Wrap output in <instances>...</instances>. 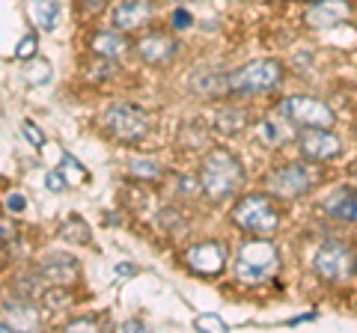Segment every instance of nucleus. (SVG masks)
<instances>
[{
    "label": "nucleus",
    "mask_w": 357,
    "mask_h": 333,
    "mask_svg": "<svg viewBox=\"0 0 357 333\" xmlns=\"http://www.w3.org/2000/svg\"><path fill=\"white\" fill-rule=\"evenodd\" d=\"M6 208H9V212H24V208H27V199L21 196V194H9V196H6Z\"/></svg>",
    "instance_id": "obj_31"
},
{
    "label": "nucleus",
    "mask_w": 357,
    "mask_h": 333,
    "mask_svg": "<svg viewBox=\"0 0 357 333\" xmlns=\"http://www.w3.org/2000/svg\"><path fill=\"white\" fill-rule=\"evenodd\" d=\"M30 15L36 21V27L51 33L60 24V0H30Z\"/></svg>",
    "instance_id": "obj_16"
},
{
    "label": "nucleus",
    "mask_w": 357,
    "mask_h": 333,
    "mask_svg": "<svg viewBox=\"0 0 357 333\" xmlns=\"http://www.w3.org/2000/svg\"><path fill=\"white\" fill-rule=\"evenodd\" d=\"M45 185H48V191H54V194H60V191H66V187H69V182H66V176H63L60 170H54V173L45 176Z\"/></svg>",
    "instance_id": "obj_26"
},
{
    "label": "nucleus",
    "mask_w": 357,
    "mask_h": 333,
    "mask_svg": "<svg viewBox=\"0 0 357 333\" xmlns=\"http://www.w3.org/2000/svg\"><path fill=\"white\" fill-rule=\"evenodd\" d=\"M280 114L301 128H333V110L321 102V98H310V95H292L280 104Z\"/></svg>",
    "instance_id": "obj_6"
},
{
    "label": "nucleus",
    "mask_w": 357,
    "mask_h": 333,
    "mask_svg": "<svg viewBox=\"0 0 357 333\" xmlns=\"http://www.w3.org/2000/svg\"><path fill=\"white\" fill-rule=\"evenodd\" d=\"M128 173L134 179H158L161 164L152 161V158H134V161H128Z\"/></svg>",
    "instance_id": "obj_22"
},
{
    "label": "nucleus",
    "mask_w": 357,
    "mask_h": 333,
    "mask_svg": "<svg viewBox=\"0 0 357 333\" xmlns=\"http://www.w3.org/2000/svg\"><path fill=\"white\" fill-rule=\"evenodd\" d=\"M244 125H248V114L241 107H227L218 114V131H223V134H236Z\"/></svg>",
    "instance_id": "obj_20"
},
{
    "label": "nucleus",
    "mask_w": 357,
    "mask_h": 333,
    "mask_svg": "<svg viewBox=\"0 0 357 333\" xmlns=\"http://www.w3.org/2000/svg\"><path fill=\"white\" fill-rule=\"evenodd\" d=\"M77 274H81V268H77V259L66 256V253H60V256H51L48 262H45V277H48L51 283H72L77 280Z\"/></svg>",
    "instance_id": "obj_15"
},
{
    "label": "nucleus",
    "mask_w": 357,
    "mask_h": 333,
    "mask_svg": "<svg viewBox=\"0 0 357 333\" xmlns=\"http://www.w3.org/2000/svg\"><path fill=\"white\" fill-rule=\"evenodd\" d=\"M312 268H316V274L325 283H345L357 271V256H354L351 244H345L340 238H331L316 250Z\"/></svg>",
    "instance_id": "obj_5"
},
{
    "label": "nucleus",
    "mask_w": 357,
    "mask_h": 333,
    "mask_svg": "<svg viewBox=\"0 0 357 333\" xmlns=\"http://www.w3.org/2000/svg\"><path fill=\"white\" fill-rule=\"evenodd\" d=\"M259 137L265 143H271V146H280V143H286L289 137H292V131H289L280 119L268 116V119H262V125H259Z\"/></svg>",
    "instance_id": "obj_19"
},
{
    "label": "nucleus",
    "mask_w": 357,
    "mask_h": 333,
    "mask_svg": "<svg viewBox=\"0 0 357 333\" xmlns=\"http://www.w3.org/2000/svg\"><path fill=\"white\" fill-rule=\"evenodd\" d=\"M194 90H199L197 95H220L229 90V77L227 75H218V72H206V75H197L194 77Z\"/></svg>",
    "instance_id": "obj_17"
},
{
    "label": "nucleus",
    "mask_w": 357,
    "mask_h": 333,
    "mask_svg": "<svg viewBox=\"0 0 357 333\" xmlns=\"http://www.w3.org/2000/svg\"><path fill=\"white\" fill-rule=\"evenodd\" d=\"M232 220H236L244 232H253V235H271V232L280 226V212H277V206L268 196L250 194V196H244L236 203V208H232Z\"/></svg>",
    "instance_id": "obj_4"
},
{
    "label": "nucleus",
    "mask_w": 357,
    "mask_h": 333,
    "mask_svg": "<svg viewBox=\"0 0 357 333\" xmlns=\"http://www.w3.org/2000/svg\"><path fill=\"white\" fill-rule=\"evenodd\" d=\"M185 265L194 274H203V277L220 274L223 265H227V247L220 241H203L185 253Z\"/></svg>",
    "instance_id": "obj_11"
},
{
    "label": "nucleus",
    "mask_w": 357,
    "mask_h": 333,
    "mask_svg": "<svg viewBox=\"0 0 357 333\" xmlns=\"http://www.w3.org/2000/svg\"><path fill=\"white\" fill-rule=\"evenodd\" d=\"M27 81L30 84H48L51 81V65L45 60H30L27 65Z\"/></svg>",
    "instance_id": "obj_25"
},
{
    "label": "nucleus",
    "mask_w": 357,
    "mask_h": 333,
    "mask_svg": "<svg viewBox=\"0 0 357 333\" xmlns=\"http://www.w3.org/2000/svg\"><path fill=\"white\" fill-rule=\"evenodd\" d=\"M321 212L342 224H357V187H340L331 196H325Z\"/></svg>",
    "instance_id": "obj_12"
},
{
    "label": "nucleus",
    "mask_w": 357,
    "mask_h": 333,
    "mask_svg": "<svg viewBox=\"0 0 357 333\" xmlns=\"http://www.w3.org/2000/svg\"><path fill=\"white\" fill-rule=\"evenodd\" d=\"M191 13H188V9H176V13H173V27L176 30H188V27H191Z\"/></svg>",
    "instance_id": "obj_29"
},
{
    "label": "nucleus",
    "mask_w": 357,
    "mask_h": 333,
    "mask_svg": "<svg viewBox=\"0 0 357 333\" xmlns=\"http://www.w3.org/2000/svg\"><path fill=\"white\" fill-rule=\"evenodd\" d=\"M60 235L66 241H75V244H86L89 241V226L84 224V217H66L60 224Z\"/></svg>",
    "instance_id": "obj_21"
},
{
    "label": "nucleus",
    "mask_w": 357,
    "mask_h": 333,
    "mask_svg": "<svg viewBox=\"0 0 357 333\" xmlns=\"http://www.w3.org/2000/svg\"><path fill=\"white\" fill-rule=\"evenodd\" d=\"M354 134H357V131H354Z\"/></svg>",
    "instance_id": "obj_36"
},
{
    "label": "nucleus",
    "mask_w": 357,
    "mask_h": 333,
    "mask_svg": "<svg viewBox=\"0 0 357 333\" xmlns=\"http://www.w3.org/2000/svg\"><path fill=\"white\" fill-rule=\"evenodd\" d=\"M33 54H36V39L24 36V39H21V45L15 48V57H18V60H30Z\"/></svg>",
    "instance_id": "obj_27"
},
{
    "label": "nucleus",
    "mask_w": 357,
    "mask_h": 333,
    "mask_svg": "<svg viewBox=\"0 0 357 333\" xmlns=\"http://www.w3.org/2000/svg\"><path fill=\"white\" fill-rule=\"evenodd\" d=\"M241 179H244V170L232 152L215 149V152L206 155L203 173H199V187H203V194L208 199L223 203V199L236 196L238 187H241Z\"/></svg>",
    "instance_id": "obj_1"
},
{
    "label": "nucleus",
    "mask_w": 357,
    "mask_h": 333,
    "mask_svg": "<svg viewBox=\"0 0 357 333\" xmlns=\"http://www.w3.org/2000/svg\"><path fill=\"white\" fill-rule=\"evenodd\" d=\"M122 330H143V325H140V321H126Z\"/></svg>",
    "instance_id": "obj_34"
},
{
    "label": "nucleus",
    "mask_w": 357,
    "mask_h": 333,
    "mask_svg": "<svg viewBox=\"0 0 357 333\" xmlns=\"http://www.w3.org/2000/svg\"><path fill=\"white\" fill-rule=\"evenodd\" d=\"M152 18V3L149 0H122L114 13L116 30H140Z\"/></svg>",
    "instance_id": "obj_13"
},
{
    "label": "nucleus",
    "mask_w": 357,
    "mask_h": 333,
    "mask_svg": "<svg viewBox=\"0 0 357 333\" xmlns=\"http://www.w3.org/2000/svg\"><path fill=\"white\" fill-rule=\"evenodd\" d=\"M24 134H27V140H30L36 149H42V146H45V134H42V131H39L36 125H33V122H24Z\"/></svg>",
    "instance_id": "obj_28"
},
{
    "label": "nucleus",
    "mask_w": 357,
    "mask_h": 333,
    "mask_svg": "<svg viewBox=\"0 0 357 333\" xmlns=\"http://www.w3.org/2000/svg\"><path fill=\"white\" fill-rule=\"evenodd\" d=\"M105 128L119 143H134L149 131V119L134 104H114V107H107V114H105Z\"/></svg>",
    "instance_id": "obj_8"
},
{
    "label": "nucleus",
    "mask_w": 357,
    "mask_h": 333,
    "mask_svg": "<svg viewBox=\"0 0 357 333\" xmlns=\"http://www.w3.org/2000/svg\"><path fill=\"white\" fill-rule=\"evenodd\" d=\"M194 327H197V330H211V333H223V330H229L227 321H223L220 316H215V313H203V316H197V318H194Z\"/></svg>",
    "instance_id": "obj_23"
},
{
    "label": "nucleus",
    "mask_w": 357,
    "mask_h": 333,
    "mask_svg": "<svg viewBox=\"0 0 357 333\" xmlns=\"http://www.w3.org/2000/svg\"><path fill=\"white\" fill-rule=\"evenodd\" d=\"M137 268H134V265H116V274H134Z\"/></svg>",
    "instance_id": "obj_33"
},
{
    "label": "nucleus",
    "mask_w": 357,
    "mask_h": 333,
    "mask_svg": "<svg viewBox=\"0 0 357 333\" xmlns=\"http://www.w3.org/2000/svg\"><path fill=\"white\" fill-rule=\"evenodd\" d=\"M312 182H316V176H312L304 164H286V166H277V170L268 173L265 187L280 199H298V196L310 194Z\"/></svg>",
    "instance_id": "obj_7"
},
{
    "label": "nucleus",
    "mask_w": 357,
    "mask_h": 333,
    "mask_svg": "<svg viewBox=\"0 0 357 333\" xmlns=\"http://www.w3.org/2000/svg\"><path fill=\"white\" fill-rule=\"evenodd\" d=\"M280 271V250H277L274 241L256 238L241 244L238 256H236V277L244 286H259L265 280Z\"/></svg>",
    "instance_id": "obj_2"
},
{
    "label": "nucleus",
    "mask_w": 357,
    "mask_h": 333,
    "mask_svg": "<svg viewBox=\"0 0 357 333\" xmlns=\"http://www.w3.org/2000/svg\"><path fill=\"white\" fill-rule=\"evenodd\" d=\"M351 13L354 9L349 0H316L304 13V21L312 30H331V27L345 24V21L351 18Z\"/></svg>",
    "instance_id": "obj_10"
},
{
    "label": "nucleus",
    "mask_w": 357,
    "mask_h": 333,
    "mask_svg": "<svg viewBox=\"0 0 357 333\" xmlns=\"http://www.w3.org/2000/svg\"><path fill=\"white\" fill-rule=\"evenodd\" d=\"M45 304H69V295H63V292H51L48 297H45Z\"/></svg>",
    "instance_id": "obj_32"
},
{
    "label": "nucleus",
    "mask_w": 357,
    "mask_h": 333,
    "mask_svg": "<svg viewBox=\"0 0 357 333\" xmlns=\"http://www.w3.org/2000/svg\"><path fill=\"white\" fill-rule=\"evenodd\" d=\"M93 51L105 60H114L119 54H126V39L116 36V33H98L93 39Z\"/></svg>",
    "instance_id": "obj_18"
},
{
    "label": "nucleus",
    "mask_w": 357,
    "mask_h": 333,
    "mask_svg": "<svg viewBox=\"0 0 357 333\" xmlns=\"http://www.w3.org/2000/svg\"><path fill=\"white\" fill-rule=\"evenodd\" d=\"M137 51H140V57L146 60V63H167L176 54V45H173V39L170 36H161V33H155V36H146L137 45Z\"/></svg>",
    "instance_id": "obj_14"
},
{
    "label": "nucleus",
    "mask_w": 357,
    "mask_h": 333,
    "mask_svg": "<svg viewBox=\"0 0 357 333\" xmlns=\"http://www.w3.org/2000/svg\"><path fill=\"white\" fill-rule=\"evenodd\" d=\"M3 330H15V325H6V321H0V333Z\"/></svg>",
    "instance_id": "obj_35"
},
{
    "label": "nucleus",
    "mask_w": 357,
    "mask_h": 333,
    "mask_svg": "<svg viewBox=\"0 0 357 333\" xmlns=\"http://www.w3.org/2000/svg\"><path fill=\"white\" fill-rule=\"evenodd\" d=\"M9 316H15L18 321H15V327H30V325H36V309H27L24 304H13V301H9Z\"/></svg>",
    "instance_id": "obj_24"
},
{
    "label": "nucleus",
    "mask_w": 357,
    "mask_h": 333,
    "mask_svg": "<svg viewBox=\"0 0 357 333\" xmlns=\"http://www.w3.org/2000/svg\"><path fill=\"white\" fill-rule=\"evenodd\" d=\"M66 330H98V321L96 318H77V321H69V325H66Z\"/></svg>",
    "instance_id": "obj_30"
},
{
    "label": "nucleus",
    "mask_w": 357,
    "mask_h": 333,
    "mask_svg": "<svg viewBox=\"0 0 357 333\" xmlns=\"http://www.w3.org/2000/svg\"><path fill=\"white\" fill-rule=\"evenodd\" d=\"M298 143L307 161H331L342 152V140L331 128H304Z\"/></svg>",
    "instance_id": "obj_9"
},
{
    "label": "nucleus",
    "mask_w": 357,
    "mask_h": 333,
    "mask_svg": "<svg viewBox=\"0 0 357 333\" xmlns=\"http://www.w3.org/2000/svg\"><path fill=\"white\" fill-rule=\"evenodd\" d=\"M283 84V65L277 60H250L229 75V90L238 95H262Z\"/></svg>",
    "instance_id": "obj_3"
}]
</instances>
